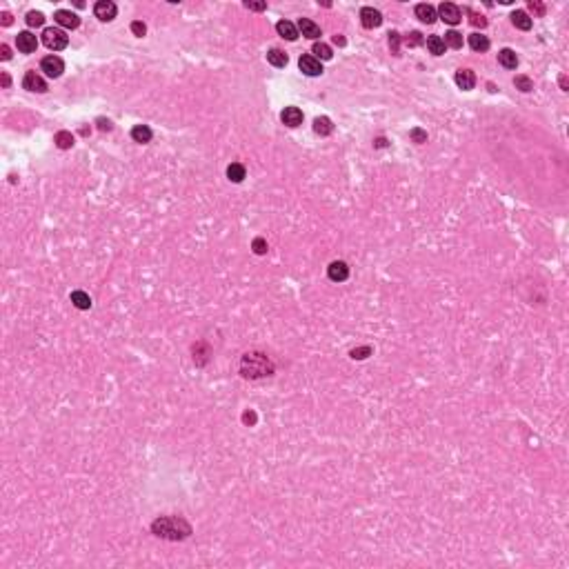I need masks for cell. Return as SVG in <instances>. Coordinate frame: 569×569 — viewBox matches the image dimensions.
Returning <instances> with one entry per match:
<instances>
[{"mask_svg":"<svg viewBox=\"0 0 569 569\" xmlns=\"http://www.w3.org/2000/svg\"><path fill=\"white\" fill-rule=\"evenodd\" d=\"M151 531H154V536L165 538V540H185L191 534V525L185 518L163 516L151 522Z\"/></svg>","mask_w":569,"mask_h":569,"instance_id":"6da1fadb","label":"cell"},{"mask_svg":"<svg viewBox=\"0 0 569 569\" xmlns=\"http://www.w3.org/2000/svg\"><path fill=\"white\" fill-rule=\"evenodd\" d=\"M240 374L245 378H265V376L274 374V365L265 354H245L240 360Z\"/></svg>","mask_w":569,"mask_h":569,"instance_id":"7a4b0ae2","label":"cell"},{"mask_svg":"<svg viewBox=\"0 0 569 569\" xmlns=\"http://www.w3.org/2000/svg\"><path fill=\"white\" fill-rule=\"evenodd\" d=\"M43 43L54 52H60V49H65L69 45V36L62 29H58V27H47L43 31Z\"/></svg>","mask_w":569,"mask_h":569,"instance_id":"3957f363","label":"cell"},{"mask_svg":"<svg viewBox=\"0 0 569 569\" xmlns=\"http://www.w3.org/2000/svg\"><path fill=\"white\" fill-rule=\"evenodd\" d=\"M438 13H440V18H443V22H447V25H458V22L462 20L460 7L454 4V2H443L438 7Z\"/></svg>","mask_w":569,"mask_h":569,"instance_id":"277c9868","label":"cell"},{"mask_svg":"<svg viewBox=\"0 0 569 569\" xmlns=\"http://www.w3.org/2000/svg\"><path fill=\"white\" fill-rule=\"evenodd\" d=\"M360 22L365 29H376L383 25V13L374 7H362L360 9Z\"/></svg>","mask_w":569,"mask_h":569,"instance_id":"5b68a950","label":"cell"},{"mask_svg":"<svg viewBox=\"0 0 569 569\" xmlns=\"http://www.w3.org/2000/svg\"><path fill=\"white\" fill-rule=\"evenodd\" d=\"M40 69L47 73L49 78H58V76H62V71H65V62H62L58 56H45L43 62H40Z\"/></svg>","mask_w":569,"mask_h":569,"instance_id":"8992f818","label":"cell"},{"mask_svg":"<svg viewBox=\"0 0 569 569\" xmlns=\"http://www.w3.org/2000/svg\"><path fill=\"white\" fill-rule=\"evenodd\" d=\"M94 13H96V18H100L103 22H109V20L116 18L118 7L112 2V0H98V2L94 4Z\"/></svg>","mask_w":569,"mask_h":569,"instance_id":"52a82bcc","label":"cell"},{"mask_svg":"<svg viewBox=\"0 0 569 569\" xmlns=\"http://www.w3.org/2000/svg\"><path fill=\"white\" fill-rule=\"evenodd\" d=\"M22 87L27 91H36V94H45L47 91V82L43 80V76H38L36 71H27L22 78Z\"/></svg>","mask_w":569,"mask_h":569,"instance_id":"ba28073f","label":"cell"},{"mask_svg":"<svg viewBox=\"0 0 569 569\" xmlns=\"http://www.w3.org/2000/svg\"><path fill=\"white\" fill-rule=\"evenodd\" d=\"M16 47H18V52H22V54H31V52H36V47H38V38H36L31 31H20V34L16 36Z\"/></svg>","mask_w":569,"mask_h":569,"instance_id":"9c48e42d","label":"cell"},{"mask_svg":"<svg viewBox=\"0 0 569 569\" xmlns=\"http://www.w3.org/2000/svg\"><path fill=\"white\" fill-rule=\"evenodd\" d=\"M298 67H300L302 73H307V76H320L323 73V65H320V60L316 56H300V60H298Z\"/></svg>","mask_w":569,"mask_h":569,"instance_id":"30bf717a","label":"cell"},{"mask_svg":"<svg viewBox=\"0 0 569 569\" xmlns=\"http://www.w3.org/2000/svg\"><path fill=\"white\" fill-rule=\"evenodd\" d=\"M327 276L332 278L334 283H342V281L349 278V267H347V263H342V260H334V263L327 267Z\"/></svg>","mask_w":569,"mask_h":569,"instance_id":"8fae6325","label":"cell"},{"mask_svg":"<svg viewBox=\"0 0 569 569\" xmlns=\"http://www.w3.org/2000/svg\"><path fill=\"white\" fill-rule=\"evenodd\" d=\"M54 20H56L60 27H65V29H76V27L80 25V18H78L73 11H67V9H58V11L54 13Z\"/></svg>","mask_w":569,"mask_h":569,"instance_id":"7c38bea8","label":"cell"},{"mask_svg":"<svg viewBox=\"0 0 569 569\" xmlns=\"http://www.w3.org/2000/svg\"><path fill=\"white\" fill-rule=\"evenodd\" d=\"M281 120L287 127H298L302 122V112L298 107H284L281 114Z\"/></svg>","mask_w":569,"mask_h":569,"instance_id":"4fadbf2b","label":"cell"},{"mask_svg":"<svg viewBox=\"0 0 569 569\" xmlns=\"http://www.w3.org/2000/svg\"><path fill=\"white\" fill-rule=\"evenodd\" d=\"M456 85L460 87V89H465V91L474 89V85H476V73L471 71V69H458V71H456Z\"/></svg>","mask_w":569,"mask_h":569,"instance_id":"5bb4252c","label":"cell"},{"mask_svg":"<svg viewBox=\"0 0 569 569\" xmlns=\"http://www.w3.org/2000/svg\"><path fill=\"white\" fill-rule=\"evenodd\" d=\"M298 29L302 31L305 38H311V40L320 38V27L316 25L314 20H309V18H300V20H298Z\"/></svg>","mask_w":569,"mask_h":569,"instance_id":"9a60e30c","label":"cell"},{"mask_svg":"<svg viewBox=\"0 0 569 569\" xmlns=\"http://www.w3.org/2000/svg\"><path fill=\"white\" fill-rule=\"evenodd\" d=\"M276 31H278V36L281 38H284V40H296L298 38V29H296V25L293 22H289V20H281L276 25Z\"/></svg>","mask_w":569,"mask_h":569,"instance_id":"2e32d148","label":"cell"},{"mask_svg":"<svg viewBox=\"0 0 569 569\" xmlns=\"http://www.w3.org/2000/svg\"><path fill=\"white\" fill-rule=\"evenodd\" d=\"M498 62L505 69H516L518 67V56L513 49H500L498 52Z\"/></svg>","mask_w":569,"mask_h":569,"instance_id":"e0dca14e","label":"cell"},{"mask_svg":"<svg viewBox=\"0 0 569 569\" xmlns=\"http://www.w3.org/2000/svg\"><path fill=\"white\" fill-rule=\"evenodd\" d=\"M416 16H418V20L427 22V25H431V22H436V9L431 7V4H416Z\"/></svg>","mask_w":569,"mask_h":569,"instance_id":"ac0fdd59","label":"cell"},{"mask_svg":"<svg viewBox=\"0 0 569 569\" xmlns=\"http://www.w3.org/2000/svg\"><path fill=\"white\" fill-rule=\"evenodd\" d=\"M467 43H469V47L474 49V52H480V54L489 49V38L483 34H471L469 38H467Z\"/></svg>","mask_w":569,"mask_h":569,"instance_id":"d6986e66","label":"cell"},{"mask_svg":"<svg viewBox=\"0 0 569 569\" xmlns=\"http://www.w3.org/2000/svg\"><path fill=\"white\" fill-rule=\"evenodd\" d=\"M245 176H247V169H245V165H240V163H231L227 167V178L231 182H242L245 180Z\"/></svg>","mask_w":569,"mask_h":569,"instance_id":"ffe728a7","label":"cell"},{"mask_svg":"<svg viewBox=\"0 0 569 569\" xmlns=\"http://www.w3.org/2000/svg\"><path fill=\"white\" fill-rule=\"evenodd\" d=\"M314 131L318 136H329L334 131V125H332V120H329L327 116H318L314 120Z\"/></svg>","mask_w":569,"mask_h":569,"instance_id":"44dd1931","label":"cell"},{"mask_svg":"<svg viewBox=\"0 0 569 569\" xmlns=\"http://www.w3.org/2000/svg\"><path fill=\"white\" fill-rule=\"evenodd\" d=\"M512 22H513V27H518V29H522V31L531 29V18L527 16V11H513Z\"/></svg>","mask_w":569,"mask_h":569,"instance_id":"7402d4cb","label":"cell"},{"mask_svg":"<svg viewBox=\"0 0 569 569\" xmlns=\"http://www.w3.org/2000/svg\"><path fill=\"white\" fill-rule=\"evenodd\" d=\"M267 60L272 62L274 67H284L289 62V58H287V54H284L283 49H269V52H267Z\"/></svg>","mask_w":569,"mask_h":569,"instance_id":"603a6c76","label":"cell"},{"mask_svg":"<svg viewBox=\"0 0 569 569\" xmlns=\"http://www.w3.org/2000/svg\"><path fill=\"white\" fill-rule=\"evenodd\" d=\"M151 136H154V134H151V129H149L147 125H136L134 129H131V138H134L136 142H142V145H145V142H149Z\"/></svg>","mask_w":569,"mask_h":569,"instance_id":"cb8c5ba5","label":"cell"},{"mask_svg":"<svg viewBox=\"0 0 569 569\" xmlns=\"http://www.w3.org/2000/svg\"><path fill=\"white\" fill-rule=\"evenodd\" d=\"M71 302H73V307H78V309H82V311L91 307V298L87 296L85 291H80V289H78V291H71Z\"/></svg>","mask_w":569,"mask_h":569,"instance_id":"d4e9b609","label":"cell"},{"mask_svg":"<svg viewBox=\"0 0 569 569\" xmlns=\"http://www.w3.org/2000/svg\"><path fill=\"white\" fill-rule=\"evenodd\" d=\"M427 49H429L434 56H443L447 47H445V43H443L440 36H429V38H427Z\"/></svg>","mask_w":569,"mask_h":569,"instance_id":"484cf974","label":"cell"},{"mask_svg":"<svg viewBox=\"0 0 569 569\" xmlns=\"http://www.w3.org/2000/svg\"><path fill=\"white\" fill-rule=\"evenodd\" d=\"M443 43H445V47L460 49V47H462V34H458L456 29L447 31V34H445V38H443Z\"/></svg>","mask_w":569,"mask_h":569,"instance_id":"4316f807","label":"cell"},{"mask_svg":"<svg viewBox=\"0 0 569 569\" xmlns=\"http://www.w3.org/2000/svg\"><path fill=\"white\" fill-rule=\"evenodd\" d=\"M54 142L58 145V149H71V147H73V136H71V131H58L56 138H54Z\"/></svg>","mask_w":569,"mask_h":569,"instance_id":"83f0119b","label":"cell"},{"mask_svg":"<svg viewBox=\"0 0 569 569\" xmlns=\"http://www.w3.org/2000/svg\"><path fill=\"white\" fill-rule=\"evenodd\" d=\"M311 52L316 54V58L318 60H332V49H329V45H325V43H314V47H311Z\"/></svg>","mask_w":569,"mask_h":569,"instance_id":"f1b7e54d","label":"cell"},{"mask_svg":"<svg viewBox=\"0 0 569 569\" xmlns=\"http://www.w3.org/2000/svg\"><path fill=\"white\" fill-rule=\"evenodd\" d=\"M349 356L354 358V360H365V358L371 356V347L365 345V347H354V349L349 351Z\"/></svg>","mask_w":569,"mask_h":569,"instance_id":"f546056e","label":"cell"},{"mask_svg":"<svg viewBox=\"0 0 569 569\" xmlns=\"http://www.w3.org/2000/svg\"><path fill=\"white\" fill-rule=\"evenodd\" d=\"M251 249H254V254L258 256H265L269 251V245L265 238H254V242H251Z\"/></svg>","mask_w":569,"mask_h":569,"instance_id":"4dcf8cb0","label":"cell"},{"mask_svg":"<svg viewBox=\"0 0 569 569\" xmlns=\"http://www.w3.org/2000/svg\"><path fill=\"white\" fill-rule=\"evenodd\" d=\"M513 85H516L520 91H531V89H534V82H531L527 76H516V78H513Z\"/></svg>","mask_w":569,"mask_h":569,"instance_id":"1f68e13d","label":"cell"},{"mask_svg":"<svg viewBox=\"0 0 569 569\" xmlns=\"http://www.w3.org/2000/svg\"><path fill=\"white\" fill-rule=\"evenodd\" d=\"M25 20H27V25H29V27H40L45 22V16L40 11H29Z\"/></svg>","mask_w":569,"mask_h":569,"instance_id":"d6a6232c","label":"cell"},{"mask_svg":"<svg viewBox=\"0 0 569 569\" xmlns=\"http://www.w3.org/2000/svg\"><path fill=\"white\" fill-rule=\"evenodd\" d=\"M405 45L407 47H418V45H423V34H420V31H411V34L405 38Z\"/></svg>","mask_w":569,"mask_h":569,"instance_id":"836d02e7","label":"cell"},{"mask_svg":"<svg viewBox=\"0 0 569 569\" xmlns=\"http://www.w3.org/2000/svg\"><path fill=\"white\" fill-rule=\"evenodd\" d=\"M389 49H392V54H396V56H398V52H400V34H398V31H392V34H389Z\"/></svg>","mask_w":569,"mask_h":569,"instance_id":"e575fe53","label":"cell"},{"mask_svg":"<svg viewBox=\"0 0 569 569\" xmlns=\"http://www.w3.org/2000/svg\"><path fill=\"white\" fill-rule=\"evenodd\" d=\"M409 136H411V140L418 142V145H423V142H427V131H423L420 127H414V129L409 131Z\"/></svg>","mask_w":569,"mask_h":569,"instance_id":"d590c367","label":"cell"},{"mask_svg":"<svg viewBox=\"0 0 569 569\" xmlns=\"http://www.w3.org/2000/svg\"><path fill=\"white\" fill-rule=\"evenodd\" d=\"M245 7H247V9H251V11H265V9H267V2H256V0H247Z\"/></svg>","mask_w":569,"mask_h":569,"instance_id":"8d00e7d4","label":"cell"},{"mask_svg":"<svg viewBox=\"0 0 569 569\" xmlns=\"http://www.w3.org/2000/svg\"><path fill=\"white\" fill-rule=\"evenodd\" d=\"M131 31H134L136 36H145V34H147V27H145V22H140V20H134V22H131Z\"/></svg>","mask_w":569,"mask_h":569,"instance_id":"74e56055","label":"cell"},{"mask_svg":"<svg viewBox=\"0 0 569 569\" xmlns=\"http://www.w3.org/2000/svg\"><path fill=\"white\" fill-rule=\"evenodd\" d=\"M96 122H98V129H100V131H112V129H114V122L109 120V118H98Z\"/></svg>","mask_w":569,"mask_h":569,"instance_id":"f35d334b","label":"cell"},{"mask_svg":"<svg viewBox=\"0 0 569 569\" xmlns=\"http://www.w3.org/2000/svg\"><path fill=\"white\" fill-rule=\"evenodd\" d=\"M469 22H471L474 27H485V25H487V18L480 16V13H471V20H469Z\"/></svg>","mask_w":569,"mask_h":569,"instance_id":"ab89813d","label":"cell"},{"mask_svg":"<svg viewBox=\"0 0 569 569\" xmlns=\"http://www.w3.org/2000/svg\"><path fill=\"white\" fill-rule=\"evenodd\" d=\"M529 9H531V11L536 13V16H545V4H540V2H534V0H531V2H529Z\"/></svg>","mask_w":569,"mask_h":569,"instance_id":"60d3db41","label":"cell"},{"mask_svg":"<svg viewBox=\"0 0 569 569\" xmlns=\"http://www.w3.org/2000/svg\"><path fill=\"white\" fill-rule=\"evenodd\" d=\"M242 423L254 427L256 425V414H254V411H245V414H242Z\"/></svg>","mask_w":569,"mask_h":569,"instance_id":"b9f144b4","label":"cell"},{"mask_svg":"<svg viewBox=\"0 0 569 569\" xmlns=\"http://www.w3.org/2000/svg\"><path fill=\"white\" fill-rule=\"evenodd\" d=\"M0 58H2V60H9V58H11V49H9L7 45H0Z\"/></svg>","mask_w":569,"mask_h":569,"instance_id":"7bdbcfd3","label":"cell"},{"mask_svg":"<svg viewBox=\"0 0 569 569\" xmlns=\"http://www.w3.org/2000/svg\"><path fill=\"white\" fill-rule=\"evenodd\" d=\"M11 20H13V18H11V13H9V11L0 13V22H2L4 27H9V25H11Z\"/></svg>","mask_w":569,"mask_h":569,"instance_id":"ee69618b","label":"cell"},{"mask_svg":"<svg viewBox=\"0 0 569 569\" xmlns=\"http://www.w3.org/2000/svg\"><path fill=\"white\" fill-rule=\"evenodd\" d=\"M334 45H338V47H345V38H342V36H334Z\"/></svg>","mask_w":569,"mask_h":569,"instance_id":"f6af8a7d","label":"cell"},{"mask_svg":"<svg viewBox=\"0 0 569 569\" xmlns=\"http://www.w3.org/2000/svg\"><path fill=\"white\" fill-rule=\"evenodd\" d=\"M0 80H2V87H9V85H11V78H9V73H2V78H0Z\"/></svg>","mask_w":569,"mask_h":569,"instance_id":"bcb514c9","label":"cell"},{"mask_svg":"<svg viewBox=\"0 0 569 569\" xmlns=\"http://www.w3.org/2000/svg\"><path fill=\"white\" fill-rule=\"evenodd\" d=\"M376 147H387V140H385V138H376Z\"/></svg>","mask_w":569,"mask_h":569,"instance_id":"7dc6e473","label":"cell"},{"mask_svg":"<svg viewBox=\"0 0 569 569\" xmlns=\"http://www.w3.org/2000/svg\"><path fill=\"white\" fill-rule=\"evenodd\" d=\"M561 87H563V89H567V78H565V76L561 78Z\"/></svg>","mask_w":569,"mask_h":569,"instance_id":"c3c4849f","label":"cell"}]
</instances>
